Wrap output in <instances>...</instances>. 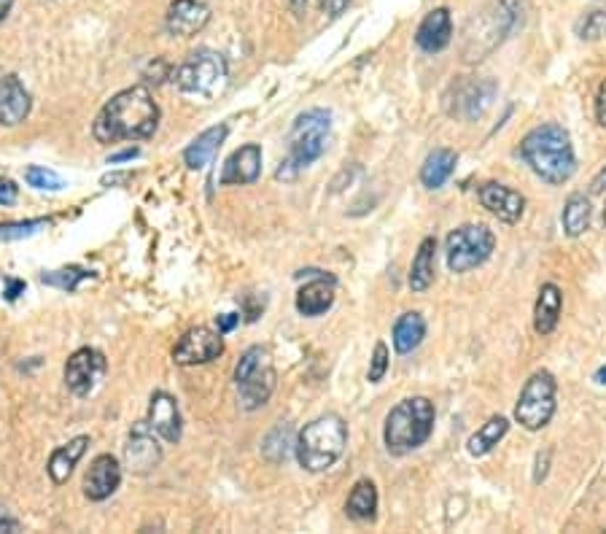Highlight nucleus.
Returning <instances> with one entry per match:
<instances>
[{"label":"nucleus","mask_w":606,"mask_h":534,"mask_svg":"<svg viewBox=\"0 0 606 534\" xmlns=\"http://www.w3.org/2000/svg\"><path fill=\"white\" fill-rule=\"evenodd\" d=\"M159 106L146 87L122 89L100 108L92 135L100 143L143 141L157 133Z\"/></svg>","instance_id":"f257e3e1"},{"label":"nucleus","mask_w":606,"mask_h":534,"mask_svg":"<svg viewBox=\"0 0 606 534\" xmlns=\"http://www.w3.org/2000/svg\"><path fill=\"white\" fill-rule=\"evenodd\" d=\"M520 157L536 178L553 187H561L577 173V154L571 146V135L566 133V127L555 122L526 133V138L520 141Z\"/></svg>","instance_id":"f03ea898"},{"label":"nucleus","mask_w":606,"mask_h":534,"mask_svg":"<svg viewBox=\"0 0 606 534\" xmlns=\"http://www.w3.org/2000/svg\"><path fill=\"white\" fill-rule=\"evenodd\" d=\"M434 419H437V410H434V402L426 397H407L399 402L388 413L386 429H383L388 454L404 456L421 448L434 432Z\"/></svg>","instance_id":"7ed1b4c3"},{"label":"nucleus","mask_w":606,"mask_h":534,"mask_svg":"<svg viewBox=\"0 0 606 534\" xmlns=\"http://www.w3.org/2000/svg\"><path fill=\"white\" fill-rule=\"evenodd\" d=\"M348 445V424L337 413L318 416L302 429L297 437V459L302 470L326 472L345 454Z\"/></svg>","instance_id":"20e7f679"},{"label":"nucleus","mask_w":606,"mask_h":534,"mask_svg":"<svg viewBox=\"0 0 606 534\" xmlns=\"http://www.w3.org/2000/svg\"><path fill=\"white\" fill-rule=\"evenodd\" d=\"M329 130H332V114L324 108H310L305 114H299L289 135V157L275 176L281 181H291L299 176V170L313 165L324 154Z\"/></svg>","instance_id":"39448f33"},{"label":"nucleus","mask_w":606,"mask_h":534,"mask_svg":"<svg viewBox=\"0 0 606 534\" xmlns=\"http://www.w3.org/2000/svg\"><path fill=\"white\" fill-rule=\"evenodd\" d=\"M555 410H558V381L550 370H536L520 392L515 421L528 432H539L553 421Z\"/></svg>","instance_id":"423d86ee"},{"label":"nucleus","mask_w":606,"mask_h":534,"mask_svg":"<svg viewBox=\"0 0 606 534\" xmlns=\"http://www.w3.org/2000/svg\"><path fill=\"white\" fill-rule=\"evenodd\" d=\"M173 81L186 95L211 100L227 87V60L213 49H200L178 68Z\"/></svg>","instance_id":"0eeeda50"},{"label":"nucleus","mask_w":606,"mask_h":534,"mask_svg":"<svg viewBox=\"0 0 606 534\" xmlns=\"http://www.w3.org/2000/svg\"><path fill=\"white\" fill-rule=\"evenodd\" d=\"M235 383H238L240 405L246 410H256L267 405L275 392V370L267 348L254 346L240 356L235 367Z\"/></svg>","instance_id":"6e6552de"},{"label":"nucleus","mask_w":606,"mask_h":534,"mask_svg":"<svg viewBox=\"0 0 606 534\" xmlns=\"http://www.w3.org/2000/svg\"><path fill=\"white\" fill-rule=\"evenodd\" d=\"M493 249H496L493 230H488L485 224H461L450 232L448 241H445L450 273L461 276V273H469V270L485 265L491 259Z\"/></svg>","instance_id":"1a4fd4ad"},{"label":"nucleus","mask_w":606,"mask_h":534,"mask_svg":"<svg viewBox=\"0 0 606 534\" xmlns=\"http://www.w3.org/2000/svg\"><path fill=\"white\" fill-rule=\"evenodd\" d=\"M106 373V356L97 348H79L65 365V383L76 397H87L97 389Z\"/></svg>","instance_id":"9d476101"},{"label":"nucleus","mask_w":606,"mask_h":534,"mask_svg":"<svg viewBox=\"0 0 606 534\" xmlns=\"http://www.w3.org/2000/svg\"><path fill=\"white\" fill-rule=\"evenodd\" d=\"M224 354V340L221 332H213L208 327H194L178 340L173 348V359L181 367H194V365H208L213 359H219Z\"/></svg>","instance_id":"9b49d317"},{"label":"nucleus","mask_w":606,"mask_h":534,"mask_svg":"<svg viewBox=\"0 0 606 534\" xmlns=\"http://www.w3.org/2000/svg\"><path fill=\"white\" fill-rule=\"evenodd\" d=\"M157 432L149 427V421L135 424L130 432V440L124 445V464L135 475H146L162 462V445L157 440Z\"/></svg>","instance_id":"f8f14e48"},{"label":"nucleus","mask_w":606,"mask_h":534,"mask_svg":"<svg viewBox=\"0 0 606 534\" xmlns=\"http://www.w3.org/2000/svg\"><path fill=\"white\" fill-rule=\"evenodd\" d=\"M480 203L488 214H493L499 222L504 224H518L523 219V211H526V197L520 195L518 189L507 187V184H496V181H488L480 187L477 192Z\"/></svg>","instance_id":"ddd939ff"},{"label":"nucleus","mask_w":606,"mask_h":534,"mask_svg":"<svg viewBox=\"0 0 606 534\" xmlns=\"http://www.w3.org/2000/svg\"><path fill=\"white\" fill-rule=\"evenodd\" d=\"M208 19H211V9L202 0H173L167 9L165 27L170 36L189 38L200 33L202 27L208 25Z\"/></svg>","instance_id":"4468645a"},{"label":"nucleus","mask_w":606,"mask_h":534,"mask_svg":"<svg viewBox=\"0 0 606 534\" xmlns=\"http://www.w3.org/2000/svg\"><path fill=\"white\" fill-rule=\"evenodd\" d=\"M119 483H122V464L116 462L111 454H103L89 464L87 478H84V494L92 502H103L119 489Z\"/></svg>","instance_id":"2eb2a0df"},{"label":"nucleus","mask_w":606,"mask_h":534,"mask_svg":"<svg viewBox=\"0 0 606 534\" xmlns=\"http://www.w3.org/2000/svg\"><path fill=\"white\" fill-rule=\"evenodd\" d=\"M149 427L154 429L162 440H167V443H178V440H181V413H178V402L173 394H151Z\"/></svg>","instance_id":"dca6fc26"},{"label":"nucleus","mask_w":606,"mask_h":534,"mask_svg":"<svg viewBox=\"0 0 606 534\" xmlns=\"http://www.w3.org/2000/svg\"><path fill=\"white\" fill-rule=\"evenodd\" d=\"M453 38V19L448 9H434L426 14L418 33H415V44L421 46L426 54H440Z\"/></svg>","instance_id":"f3484780"},{"label":"nucleus","mask_w":606,"mask_h":534,"mask_svg":"<svg viewBox=\"0 0 606 534\" xmlns=\"http://www.w3.org/2000/svg\"><path fill=\"white\" fill-rule=\"evenodd\" d=\"M259 173H262V149L256 143H246L227 160L224 173H221V184L224 187H229V184H254Z\"/></svg>","instance_id":"a211bd4d"},{"label":"nucleus","mask_w":606,"mask_h":534,"mask_svg":"<svg viewBox=\"0 0 606 534\" xmlns=\"http://www.w3.org/2000/svg\"><path fill=\"white\" fill-rule=\"evenodd\" d=\"M30 114V95L17 76H0V125L14 127Z\"/></svg>","instance_id":"6ab92c4d"},{"label":"nucleus","mask_w":606,"mask_h":534,"mask_svg":"<svg viewBox=\"0 0 606 534\" xmlns=\"http://www.w3.org/2000/svg\"><path fill=\"white\" fill-rule=\"evenodd\" d=\"M563 311V292L558 284H542L539 289V297H536L534 305V330L536 335H553L558 321H561Z\"/></svg>","instance_id":"aec40b11"},{"label":"nucleus","mask_w":606,"mask_h":534,"mask_svg":"<svg viewBox=\"0 0 606 534\" xmlns=\"http://www.w3.org/2000/svg\"><path fill=\"white\" fill-rule=\"evenodd\" d=\"M334 305V278L318 273L310 284H305L297 292V311L302 316H321Z\"/></svg>","instance_id":"412c9836"},{"label":"nucleus","mask_w":606,"mask_h":534,"mask_svg":"<svg viewBox=\"0 0 606 534\" xmlns=\"http://www.w3.org/2000/svg\"><path fill=\"white\" fill-rule=\"evenodd\" d=\"M227 133H229V127L219 125V127H211V130H205V133L197 135V138L186 146V152H184L186 168L202 170L205 165H211L213 157L219 154L221 143H224Z\"/></svg>","instance_id":"4be33fe9"},{"label":"nucleus","mask_w":606,"mask_h":534,"mask_svg":"<svg viewBox=\"0 0 606 534\" xmlns=\"http://www.w3.org/2000/svg\"><path fill=\"white\" fill-rule=\"evenodd\" d=\"M87 445H89V437L84 435L73 437L71 443L60 445V448L49 456L46 470H49V478H52L57 486L68 483V478H71L73 470H76V464H79V459L84 456V451H87Z\"/></svg>","instance_id":"5701e85b"},{"label":"nucleus","mask_w":606,"mask_h":534,"mask_svg":"<svg viewBox=\"0 0 606 534\" xmlns=\"http://www.w3.org/2000/svg\"><path fill=\"white\" fill-rule=\"evenodd\" d=\"M458 154L453 149H434L421 168V184L426 189H440L456 173Z\"/></svg>","instance_id":"b1692460"},{"label":"nucleus","mask_w":606,"mask_h":534,"mask_svg":"<svg viewBox=\"0 0 606 534\" xmlns=\"http://www.w3.org/2000/svg\"><path fill=\"white\" fill-rule=\"evenodd\" d=\"M507 432H510V419L507 416H491L483 427L477 429L475 435L466 440V451H469V456H475V459L488 456L507 437Z\"/></svg>","instance_id":"393cba45"},{"label":"nucleus","mask_w":606,"mask_h":534,"mask_svg":"<svg viewBox=\"0 0 606 534\" xmlns=\"http://www.w3.org/2000/svg\"><path fill=\"white\" fill-rule=\"evenodd\" d=\"M434 265H437V241L423 238L413 259V267H410V289L413 292H426L434 284Z\"/></svg>","instance_id":"a878e982"},{"label":"nucleus","mask_w":606,"mask_h":534,"mask_svg":"<svg viewBox=\"0 0 606 534\" xmlns=\"http://www.w3.org/2000/svg\"><path fill=\"white\" fill-rule=\"evenodd\" d=\"M426 338V319L421 313H404L394 324V348L399 354H413Z\"/></svg>","instance_id":"bb28decb"},{"label":"nucleus","mask_w":606,"mask_h":534,"mask_svg":"<svg viewBox=\"0 0 606 534\" xmlns=\"http://www.w3.org/2000/svg\"><path fill=\"white\" fill-rule=\"evenodd\" d=\"M345 513L353 518V521H375L378 516V489L372 481H359L353 486L351 497L345 502Z\"/></svg>","instance_id":"cd10ccee"},{"label":"nucleus","mask_w":606,"mask_h":534,"mask_svg":"<svg viewBox=\"0 0 606 534\" xmlns=\"http://www.w3.org/2000/svg\"><path fill=\"white\" fill-rule=\"evenodd\" d=\"M590 216H593V208H590V200L585 195H571L563 205V232L569 238H580L582 232H588L590 227Z\"/></svg>","instance_id":"c85d7f7f"},{"label":"nucleus","mask_w":606,"mask_h":534,"mask_svg":"<svg viewBox=\"0 0 606 534\" xmlns=\"http://www.w3.org/2000/svg\"><path fill=\"white\" fill-rule=\"evenodd\" d=\"M291 448H297V443H294V437H291V427H275L270 435L264 437V445L262 451L264 456L270 459L273 464H281L289 459Z\"/></svg>","instance_id":"c756f323"},{"label":"nucleus","mask_w":606,"mask_h":534,"mask_svg":"<svg viewBox=\"0 0 606 534\" xmlns=\"http://www.w3.org/2000/svg\"><path fill=\"white\" fill-rule=\"evenodd\" d=\"M95 273L92 270H84V267H62V270H52V273H44L41 281L46 286H57L62 292H76L81 281H87Z\"/></svg>","instance_id":"7c9ffc66"},{"label":"nucleus","mask_w":606,"mask_h":534,"mask_svg":"<svg viewBox=\"0 0 606 534\" xmlns=\"http://www.w3.org/2000/svg\"><path fill=\"white\" fill-rule=\"evenodd\" d=\"M49 227V219H30V222H9L0 224V241H22L36 235L38 230Z\"/></svg>","instance_id":"2f4dec72"},{"label":"nucleus","mask_w":606,"mask_h":534,"mask_svg":"<svg viewBox=\"0 0 606 534\" xmlns=\"http://www.w3.org/2000/svg\"><path fill=\"white\" fill-rule=\"evenodd\" d=\"M25 181L30 187L36 189H49V192H57L62 189V178L54 173V170H46L41 165H33V168L25 170Z\"/></svg>","instance_id":"473e14b6"},{"label":"nucleus","mask_w":606,"mask_h":534,"mask_svg":"<svg viewBox=\"0 0 606 534\" xmlns=\"http://www.w3.org/2000/svg\"><path fill=\"white\" fill-rule=\"evenodd\" d=\"M582 41H601L606 36V11H590L577 27Z\"/></svg>","instance_id":"72a5a7b5"},{"label":"nucleus","mask_w":606,"mask_h":534,"mask_svg":"<svg viewBox=\"0 0 606 534\" xmlns=\"http://www.w3.org/2000/svg\"><path fill=\"white\" fill-rule=\"evenodd\" d=\"M388 373V346L386 343H378L375 346V354H372V362H369V383H380Z\"/></svg>","instance_id":"f704fd0d"},{"label":"nucleus","mask_w":606,"mask_h":534,"mask_svg":"<svg viewBox=\"0 0 606 534\" xmlns=\"http://www.w3.org/2000/svg\"><path fill=\"white\" fill-rule=\"evenodd\" d=\"M348 6H351V0H321V11H324L329 19L343 17Z\"/></svg>","instance_id":"c9c22d12"},{"label":"nucleus","mask_w":606,"mask_h":534,"mask_svg":"<svg viewBox=\"0 0 606 534\" xmlns=\"http://www.w3.org/2000/svg\"><path fill=\"white\" fill-rule=\"evenodd\" d=\"M17 200V187L9 178H0V205H11Z\"/></svg>","instance_id":"e433bc0d"},{"label":"nucleus","mask_w":606,"mask_h":534,"mask_svg":"<svg viewBox=\"0 0 606 534\" xmlns=\"http://www.w3.org/2000/svg\"><path fill=\"white\" fill-rule=\"evenodd\" d=\"M596 119L598 125L606 127V81L598 87V95H596Z\"/></svg>","instance_id":"4c0bfd02"},{"label":"nucleus","mask_w":606,"mask_h":534,"mask_svg":"<svg viewBox=\"0 0 606 534\" xmlns=\"http://www.w3.org/2000/svg\"><path fill=\"white\" fill-rule=\"evenodd\" d=\"M240 321V316H235V313H224V316H219V332L224 335V332L235 330V324Z\"/></svg>","instance_id":"58836bf2"},{"label":"nucleus","mask_w":606,"mask_h":534,"mask_svg":"<svg viewBox=\"0 0 606 534\" xmlns=\"http://www.w3.org/2000/svg\"><path fill=\"white\" fill-rule=\"evenodd\" d=\"M547 462H550V454H539L536 456V467H539V470H536V475H534V481L539 483V481H545V475H547Z\"/></svg>","instance_id":"ea45409f"},{"label":"nucleus","mask_w":606,"mask_h":534,"mask_svg":"<svg viewBox=\"0 0 606 534\" xmlns=\"http://www.w3.org/2000/svg\"><path fill=\"white\" fill-rule=\"evenodd\" d=\"M590 192H593V195H601V192H606V168L598 170V176L593 178V184H590Z\"/></svg>","instance_id":"a19ab883"},{"label":"nucleus","mask_w":606,"mask_h":534,"mask_svg":"<svg viewBox=\"0 0 606 534\" xmlns=\"http://www.w3.org/2000/svg\"><path fill=\"white\" fill-rule=\"evenodd\" d=\"M19 292H25V284L22 281H11L9 289H6V300H17Z\"/></svg>","instance_id":"79ce46f5"},{"label":"nucleus","mask_w":606,"mask_h":534,"mask_svg":"<svg viewBox=\"0 0 606 534\" xmlns=\"http://www.w3.org/2000/svg\"><path fill=\"white\" fill-rule=\"evenodd\" d=\"M135 157H138V149H127V152H119V154H114V157H111V165H116V162H127V160H135Z\"/></svg>","instance_id":"37998d69"},{"label":"nucleus","mask_w":606,"mask_h":534,"mask_svg":"<svg viewBox=\"0 0 606 534\" xmlns=\"http://www.w3.org/2000/svg\"><path fill=\"white\" fill-rule=\"evenodd\" d=\"M22 526H19V521H14V518H0V532H19Z\"/></svg>","instance_id":"c03bdc74"},{"label":"nucleus","mask_w":606,"mask_h":534,"mask_svg":"<svg viewBox=\"0 0 606 534\" xmlns=\"http://www.w3.org/2000/svg\"><path fill=\"white\" fill-rule=\"evenodd\" d=\"M286 6H289L297 17H302L305 14V9H308V0H286Z\"/></svg>","instance_id":"a18cd8bd"},{"label":"nucleus","mask_w":606,"mask_h":534,"mask_svg":"<svg viewBox=\"0 0 606 534\" xmlns=\"http://www.w3.org/2000/svg\"><path fill=\"white\" fill-rule=\"evenodd\" d=\"M11 3H14V0H0V22H3V19L9 17Z\"/></svg>","instance_id":"49530a36"},{"label":"nucleus","mask_w":606,"mask_h":534,"mask_svg":"<svg viewBox=\"0 0 606 534\" xmlns=\"http://www.w3.org/2000/svg\"><path fill=\"white\" fill-rule=\"evenodd\" d=\"M596 381L604 383V386H606V365L601 367V370H598V373H596Z\"/></svg>","instance_id":"de8ad7c7"},{"label":"nucleus","mask_w":606,"mask_h":534,"mask_svg":"<svg viewBox=\"0 0 606 534\" xmlns=\"http://www.w3.org/2000/svg\"><path fill=\"white\" fill-rule=\"evenodd\" d=\"M0 518H6V508L3 505H0Z\"/></svg>","instance_id":"09e8293b"},{"label":"nucleus","mask_w":606,"mask_h":534,"mask_svg":"<svg viewBox=\"0 0 606 534\" xmlns=\"http://www.w3.org/2000/svg\"><path fill=\"white\" fill-rule=\"evenodd\" d=\"M604 224H606V205H604Z\"/></svg>","instance_id":"8fccbe9b"}]
</instances>
